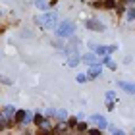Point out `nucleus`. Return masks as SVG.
<instances>
[{
	"label": "nucleus",
	"instance_id": "f257e3e1",
	"mask_svg": "<svg viewBox=\"0 0 135 135\" xmlns=\"http://www.w3.org/2000/svg\"><path fill=\"white\" fill-rule=\"evenodd\" d=\"M73 29H75V25H73L71 21H62V23H60V27L56 29V35L58 37H71L73 35Z\"/></svg>",
	"mask_w": 135,
	"mask_h": 135
},
{
	"label": "nucleus",
	"instance_id": "f03ea898",
	"mask_svg": "<svg viewBox=\"0 0 135 135\" xmlns=\"http://www.w3.org/2000/svg\"><path fill=\"white\" fill-rule=\"evenodd\" d=\"M39 21H41V25L45 29H52L56 25V14H42Z\"/></svg>",
	"mask_w": 135,
	"mask_h": 135
},
{
	"label": "nucleus",
	"instance_id": "7ed1b4c3",
	"mask_svg": "<svg viewBox=\"0 0 135 135\" xmlns=\"http://www.w3.org/2000/svg\"><path fill=\"white\" fill-rule=\"evenodd\" d=\"M85 25H87V29H93V31H104V25L97 20H89Z\"/></svg>",
	"mask_w": 135,
	"mask_h": 135
},
{
	"label": "nucleus",
	"instance_id": "20e7f679",
	"mask_svg": "<svg viewBox=\"0 0 135 135\" xmlns=\"http://www.w3.org/2000/svg\"><path fill=\"white\" fill-rule=\"evenodd\" d=\"M68 64H70L71 68L79 64V54L75 52V48H73V50H70V60H68Z\"/></svg>",
	"mask_w": 135,
	"mask_h": 135
},
{
	"label": "nucleus",
	"instance_id": "39448f33",
	"mask_svg": "<svg viewBox=\"0 0 135 135\" xmlns=\"http://www.w3.org/2000/svg\"><path fill=\"white\" fill-rule=\"evenodd\" d=\"M118 87H120V89H124L126 93H131V95H135V85H131V83L120 81V83H118Z\"/></svg>",
	"mask_w": 135,
	"mask_h": 135
},
{
	"label": "nucleus",
	"instance_id": "423d86ee",
	"mask_svg": "<svg viewBox=\"0 0 135 135\" xmlns=\"http://www.w3.org/2000/svg\"><path fill=\"white\" fill-rule=\"evenodd\" d=\"M91 120H93L95 124H99L100 127H106V118H104V116H99V114H95V116H91Z\"/></svg>",
	"mask_w": 135,
	"mask_h": 135
},
{
	"label": "nucleus",
	"instance_id": "0eeeda50",
	"mask_svg": "<svg viewBox=\"0 0 135 135\" xmlns=\"http://www.w3.org/2000/svg\"><path fill=\"white\" fill-rule=\"evenodd\" d=\"M83 60H85V64H99V60H97V56L95 54H87V56H83Z\"/></svg>",
	"mask_w": 135,
	"mask_h": 135
},
{
	"label": "nucleus",
	"instance_id": "6e6552de",
	"mask_svg": "<svg viewBox=\"0 0 135 135\" xmlns=\"http://www.w3.org/2000/svg\"><path fill=\"white\" fill-rule=\"evenodd\" d=\"M27 118V112L25 110H20V112H16V122H23Z\"/></svg>",
	"mask_w": 135,
	"mask_h": 135
},
{
	"label": "nucleus",
	"instance_id": "1a4fd4ad",
	"mask_svg": "<svg viewBox=\"0 0 135 135\" xmlns=\"http://www.w3.org/2000/svg\"><path fill=\"white\" fill-rule=\"evenodd\" d=\"M99 73H100V68H93V70L89 71V77H97Z\"/></svg>",
	"mask_w": 135,
	"mask_h": 135
},
{
	"label": "nucleus",
	"instance_id": "9d476101",
	"mask_svg": "<svg viewBox=\"0 0 135 135\" xmlns=\"http://www.w3.org/2000/svg\"><path fill=\"white\" fill-rule=\"evenodd\" d=\"M104 64H106V66L110 68V70H114V68H116V66H114V62H112L110 58H104Z\"/></svg>",
	"mask_w": 135,
	"mask_h": 135
},
{
	"label": "nucleus",
	"instance_id": "9b49d317",
	"mask_svg": "<svg viewBox=\"0 0 135 135\" xmlns=\"http://www.w3.org/2000/svg\"><path fill=\"white\" fill-rule=\"evenodd\" d=\"M77 126V131H87V124H75Z\"/></svg>",
	"mask_w": 135,
	"mask_h": 135
},
{
	"label": "nucleus",
	"instance_id": "f8f14e48",
	"mask_svg": "<svg viewBox=\"0 0 135 135\" xmlns=\"http://www.w3.org/2000/svg\"><path fill=\"white\" fill-rule=\"evenodd\" d=\"M42 122H45V118H42V116H35V124H37V126H41Z\"/></svg>",
	"mask_w": 135,
	"mask_h": 135
},
{
	"label": "nucleus",
	"instance_id": "ddd939ff",
	"mask_svg": "<svg viewBox=\"0 0 135 135\" xmlns=\"http://www.w3.org/2000/svg\"><path fill=\"white\" fill-rule=\"evenodd\" d=\"M104 6H106V8H114L116 2H114V0H106V2H104Z\"/></svg>",
	"mask_w": 135,
	"mask_h": 135
},
{
	"label": "nucleus",
	"instance_id": "4468645a",
	"mask_svg": "<svg viewBox=\"0 0 135 135\" xmlns=\"http://www.w3.org/2000/svg\"><path fill=\"white\" fill-rule=\"evenodd\" d=\"M75 124H77V120H75V118H71V120H68V126H71V127H73V126H75Z\"/></svg>",
	"mask_w": 135,
	"mask_h": 135
},
{
	"label": "nucleus",
	"instance_id": "2eb2a0df",
	"mask_svg": "<svg viewBox=\"0 0 135 135\" xmlns=\"http://www.w3.org/2000/svg\"><path fill=\"white\" fill-rule=\"evenodd\" d=\"M89 133H91V135H99L100 131H99V129H89Z\"/></svg>",
	"mask_w": 135,
	"mask_h": 135
},
{
	"label": "nucleus",
	"instance_id": "dca6fc26",
	"mask_svg": "<svg viewBox=\"0 0 135 135\" xmlns=\"http://www.w3.org/2000/svg\"><path fill=\"white\" fill-rule=\"evenodd\" d=\"M129 20H135V10H133L131 14H129Z\"/></svg>",
	"mask_w": 135,
	"mask_h": 135
}]
</instances>
